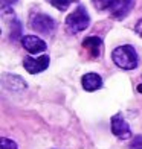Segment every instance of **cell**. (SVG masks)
Instances as JSON below:
<instances>
[{
    "mask_svg": "<svg viewBox=\"0 0 142 149\" xmlns=\"http://www.w3.org/2000/svg\"><path fill=\"white\" fill-rule=\"evenodd\" d=\"M112 59L118 67L124 70H131L138 67V53L131 46H119L112 52Z\"/></svg>",
    "mask_w": 142,
    "mask_h": 149,
    "instance_id": "6da1fadb",
    "label": "cell"
},
{
    "mask_svg": "<svg viewBox=\"0 0 142 149\" xmlns=\"http://www.w3.org/2000/svg\"><path fill=\"white\" fill-rule=\"evenodd\" d=\"M81 82H83V87H84L86 91H95V90L101 88L103 79H101V76L96 74V73H87V74L83 76Z\"/></svg>",
    "mask_w": 142,
    "mask_h": 149,
    "instance_id": "9c48e42d",
    "label": "cell"
},
{
    "mask_svg": "<svg viewBox=\"0 0 142 149\" xmlns=\"http://www.w3.org/2000/svg\"><path fill=\"white\" fill-rule=\"evenodd\" d=\"M17 2V0H2V3L5 5V6H9V5H14Z\"/></svg>",
    "mask_w": 142,
    "mask_h": 149,
    "instance_id": "2e32d148",
    "label": "cell"
},
{
    "mask_svg": "<svg viewBox=\"0 0 142 149\" xmlns=\"http://www.w3.org/2000/svg\"><path fill=\"white\" fill-rule=\"evenodd\" d=\"M49 55H43L40 58H32V56H26L25 61H23V65L28 73L31 74H35V73H40L46 70L49 67Z\"/></svg>",
    "mask_w": 142,
    "mask_h": 149,
    "instance_id": "277c9868",
    "label": "cell"
},
{
    "mask_svg": "<svg viewBox=\"0 0 142 149\" xmlns=\"http://www.w3.org/2000/svg\"><path fill=\"white\" fill-rule=\"evenodd\" d=\"M112 132L116 135L118 139H130L131 137V130L128 123L124 120V117L121 116V114H115L112 117Z\"/></svg>",
    "mask_w": 142,
    "mask_h": 149,
    "instance_id": "5b68a950",
    "label": "cell"
},
{
    "mask_svg": "<svg viewBox=\"0 0 142 149\" xmlns=\"http://www.w3.org/2000/svg\"><path fill=\"white\" fill-rule=\"evenodd\" d=\"M49 2H51L52 6H55L57 9H60V11H66V9H67V6L70 5L72 0H49Z\"/></svg>",
    "mask_w": 142,
    "mask_h": 149,
    "instance_id": "7c38bea8",
    "label": "cell"
},
{
    "mask_svg": "<svg viewBox=\"0 0 142 149\" xmlns=\"http://www.w3.org/2000/svg\"><path fill=\"white\" fill-rule=\"evenodd\" d=\"M0 145H2V149H17L15 141H12V140L6 139V137H3L2 140H0Z\"/></svg>",
    "mask_w": 142,
    "mask_h": 149,
    "instance_id": "4fadbf2b",
    "label": "cell"
},
{
    "mask_svg": "<svg viewBox=\"0 0 142 149\" xmlns=\"http://www.w3.org/2000/svg\"><path fill=\"white\" fill-rule=\"evenodd\" d=\"M90 23V17L87 14L84 6H78V8L72 12V14L66 18V29L70 33H77L84 31Z\"/></svg>",
    "mask_w": 142,
    "mask_h": 149,
    "instance_id": "7a4b0ae2",
    "label": "cell"
},
{
    "mask_svg": "<svg viewBox=\"0 0 142 149\" xmlns=\"http://www.w3.org/2000/svg\"><path fill=\"white\" fill-rule=\"evenodd\" d=\"M72 2H77V0H72Z\"/></svg>",
    "mask_w": 142,
    "mask_h": 149,
    "instance_id": "ac0fdd59",
    "label": "cell"
},
{
    "mask_svg": "<svg viewBox=\"0 0 142 149\" xmlns=\"http://www.w3.org/2000/svg\"><path fill=\"white\" fill-rule=\"evenodd\" d=\"M29 26L38 33H41V35H49L55 29V22H53L52 17L46 15V14H34L31 15Z\"/></svg>",
    "mask_w": 142,
    "mask_h": 149,
    "instance_id": "3957f363",
    "label": "cell"
},
{
    "mask_svg": "<svg viewBox=\"0 0 142 149\" xmlns=\"http://www.w3.org/2000/svg\"><path fill=\"white\" fill-rule=\"evenodd\" d=\"M131 6H133V0H116L110 8V14L113 15V18L121 20L130 12Z\"/></svg>",
    "mask_w": 142,
    "mask_h": 149,
    "instance_id": "52a82bcc",
    "label": "cell"
},
{
    "mask_svg": "<svg viewBox=\"0 0 142 149\" xmlns=\"http://www.w3.org/2000/svg\"><path fill=\"white\" fill-rule=\"evenodd\" d=\"M131 149H142V135H136L133 140H131Z\"/></svg>",
    "mask_w": 142,
    "mask_h": 149,
    "instance_id": "5bb4252c",
    "label": "cell"
},
{
    "mask_svg": "<svg viewBox=\"0 0 142 149\" xmlns=\"http://www.w3.org/2000/svg\"><path fill=\"white\" fill-rule=\"evenodd\" d=\"M83 46L84 49L89 50V53L93 58H98L101 55V52H103V41L98 37H87L83 41Z\"/></svg>",
    "mask_w": 142,
    "mask_h": 149,
    "instance_id": "ba28073f",
    "label": "cell"
},
{
    "mask_svg": "<svg viewBox=\"0 0 142 149\" xmlns=\"http://www.w3.org/2000/svg\"><path fill=\"white\" fill-rule=\"evenodd\" d=\"M22 46L25 47L29 53H40L46 50V43L41 38L35 35H26L22 38Z\"/></svg>",
    "mask_w": 142,
    "mask_h": 149,
    "instance_id": "8992f818",
    "label": "cell"
},
{
    "mask_svg": "<svg viewBox=\"0 0 142 149\" xmlns=\"http://www.w3.org/2000/svg\"><path fill=\"white\" fill-rule=\"evenodd\" d=\"M134 31H136V33H138L139 37H142V18L136 23V26H134Z\"/></svg>",
    "mask_w": 142,
    "mask_h": 149,
    "instance_id": "9a60e30c",
    "label": "cell"
},
{
    "mask_svg": "<svg viewBox=\"0 0 142 149\" xmlns=\"http://www.w3.org/2000/svg\"><path fill=\"white\" fill-rule=\"evenodd\" d=\"M3 84L6 88L14 90V91H22L28 87L25 81L20 76H17V74H3Z\"/></svg>",
    "mask_w": 142,
    "mask_h": 149,
    "instance_id": "30bf717a",
    "label": "cell"
},
{
    "mask_svg": "<svg viewBox=\"0 0 142 149\" xmlns=\"http://www.w3.org/2000/svg\"><path fill=\"white\" fill-rule=\"evenodd\" d=\"M115 2H116V0H92V3L95 5V8L99 9V11L110 9Z\"/></svg>",
    "mask_w": 142,
    "mask_h": 149,
    "instance_id": "8fae6325",
    "label": "cell"
},
{
    "mask_svg": "<svg viewBox=\"0 0 142 149\" xmlns=\"http://www.w3.org/2000/svg\"><path fill=\"white\" fill-rule=\"evenodd\" d=\"M138 91H141V93H142V84H141V85H138Z\"/></svg>",
    "mask_w": 142,
    "mask_h": 149,
    "instance_id": "e0dca14e",
    "label": "cell"
}]
</instances>
